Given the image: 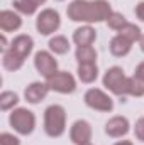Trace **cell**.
<instances>
[{
    "label": "cell",
    "mask_w": 144,
    "mask_h": 145,
    "mask_svg": "<svg viewBox=\"0 0 144 145\" xmlns=\"http://www.w3.org/2000/svg\"><path fill=\"white\" fill-rule=\"evenodd\" d=\"M31 2H32L34 5H37V7H39V5H42V3H44L46 0H31Z\"/></svg>",
    "instance_id": "f1b7e54d"
},
{
    "label": "cell",
    "mask_w": 144,
    "mask_h": 145,
    "mask_svg": "<svg viewBox=\"0 0 144 145\" xmlns=\"http://www.w3.org/2000/svg\"><path fill=\"white\" fill-rule=\"evenodd\" d=\"M49 89H54L58 93H73L76 89V81L70 72L66 71H56L53 76H49L46 79Z\"/></svg>",
    "instance_id": "5b68a950"
},
{
    "label": "cell",
    "mask_w": 144,
    "mask_h": 145,
    "mask_svg": "<svg viewBox=\"0 0 144 145\" xmlns=\"http://www.w3.org/2000/svg\"><path fill=\"white\" fill-rule=\"evenodd\" d=\"M48 91H49L48 83H32V84H29V86L26 88V100H27L29 103L36 105V103L42 101V100L46 98Z\"/></svg>",
    "instance_id": "8fae6325"
},
{
    "label": "cell",
    "mask_w": 144,
    "mask_h": 145,
    "mask_svg": "<svg viewBox=\"0 0 144 145\" xmlns=\"http://www.w3.org/2000/svg\"><path fill=\"white\" fill-rule=\"evenodd\" d=\"M97 39V32L90 27V25H85V27H78L73 34V40L75 44L80 47V46H92Z\"/></svg>",
    "instance_id": "4fadbf2b"
},
{
    "label": "cell",
    "mask_w": 144,
    "mask_h": 145,
    "mask_svg": "<svg viewBox=\"0 0 144 145\" xmlns=\"http://www.w3.org/2000/svg\"><path fill=\"white\" fill-rule=\"evenodd\" d=\"M85 103L90 108L98 110V111H112L114 110L112 98L107 96L102 89H97V88H92L85 93Z\"/></svg>",
    "instance_id": "52a82bcc"
},
{
    "label": "cell",
    "mask_w": 144,
    "mask_h": 145,
    "mask_svg": "<svg viewBox=\"0 0 144 145\" xmlns=\"http://www.w3.org/2000/svg\"><path fill=\"white\" fill-rule=\"evenodd\" d=\"M98 76L97 64H80L78 66V78L83 83H93Z\"/></svg>",
    "instance_id": "e0dca14e"
},
{
    "label": "cell",
    "mask_w": 144,
    "mask_h": 145,
    "mask_svg": "<svg viewBox=\"0 0 144 145\" xmlns=\"http://www.w3.org/2000/svg\"><path fill=\"white\" fill-rule=\"evenodd\" d=\"M17 101H19V96H17L15 93H12V91H3L2 96H0V108L9 110L10 106L17 105Z\"/></svg>",
    "instance_id": "603a6c76"
},
{
    "label": "cell",
    "mask_w": 144,
    "mask_h": 145,
    "mask_svg": "<svg viewBox=\"0 0 144 145\" xmlns=\"http://www.w3.org/2000/svg\"><path fill=\"white\" fill-rule=\"evenodd\" d=\"M104 86L117 96L129 95V78L124 74V69L119 66L110 68L104 76Z\"/></svg>",
    "instance_id": "3957f363"
},
{
    "label": "cell",
    "mask_w": 144,
    "mask_h": 145,
    "mask_svg": "<svg viewBox=\"0 0 144 145\" xmlns=\"http://www.w3.org/2000/svg\"><path fill=\"white\" fill-rule=\"evenodd\" d=\"M19 138L10 135V133H2L0 135V145H19Z\"/></svg>",
    "instance_id": "d4e9b609"
},
{
    "label": "cell",
    "mask_w": 144,
    "mask_h": 145,
    "mask_svg": "<svg viewBox=\"0 0 144 145\" xmlns=\"http://www.w3.org/2000/svg\"><path fill=\"white\" fill-rule=\"evenodd\" d=\"M22 25V20L17 14L10 12V10H3L0 14V27L5 31V32H10V31H17L19 27Z\"/></svg>",
    "instance_id": "9a60e30c"
},
{
    "label": "cell",
    "mask_w": 144,
    "mask_h": 145,
    "mask_svg": "<svg viewBox=\"0 0 144 145\" xmlns=\"http://www.w3.org/2000/svg\"><path fill=\"white\" fill-rule=\"evenodd\" d=\"M131 47H132V42L129 39H126L124 36H120V34L110 40V52L114 56H117V57H122V56L129 54Z\"/></svg>",
    "instance_id": "5bb4252c"
},
{
    "label": "cell",
    "mask_w": 144,
    "mask_h": 145,
    "mask_svg": "<svg viewBox=\"0 0 144 145\" xmlns=\"http://www.w3.org/2000/svg\"><path fill=\"white\" fill-rule=\"evenodd\" d=\"M107 24H108L110 29H114V31H120V29L127 24V20H126V17H124L122 14H119V12H112L110 17L107 19Z\"/></svg>",
    "instance_id": "44dd1931"
},
{
    "label": "cell",
    "mask_w": 144,
    "mask_h": 145,
    "mask_svg": "<svg viewBox=\"0 0 144 145\" xmlns=\"http://www.w3.org/2000/svg\"><path fill=\"white\" fill-rule=\"evenodd\" d=\"M49 49L56 54H66L70 51V42L65 36H56L49 40Z\"/></svg>",
    "instance_id": "ac0fdd59"
},
{
    "label": "cell",
    "mask_w": 144,
    "mask_h": 145,
    "mask_svg": "<svg viewBox=\"0 0 144 145\" xmlns=\"http://www.w3.org/2000/svg\"><path fill=\"white\" fill-rule=\"evenodd\" d=\"M66 12L75 22H102L112 14L107 0H75Z\"/></svg>",
    "instance_id": "6da1fadb"
},
{
    "label": "cell",
    "mask_w": 144,
    "mask_h": 145,
    "mask_svg": "<svg viewBox=\"0 0 144 145\" xmlns=\"http://www.w3.org/2000/svg\"><path fill=\"white\" fill-rule=\"evenodd\" d=\"M134 133H136V138H137L139 142H144V118H139V120L136 121Z\"/></svg>",
    "instance_id": "484cf974"
},
{
    "label": "cell",
    "mask_w": 144,
    "mask_h": 145,
    "mask_svg": "<svg viewBox=\"0 0 144 145\" xmlns=\"http://www.w3.org/2000/svg\"><path fill=\"white\" fill-rule=\"evenodd\" d=\"M136 15H137V19H141V20H144V2H141L137 7H136Z\"/></svg>",
    "instance_id": "4316f807"
},
{
    "label": "cell",
    "mask_w": 144,
    "mask_h": 145,
    "mask_svg": "<svg viewBox=\"0 0 144 145\" xmlns=\"http://www.w3.org/2000/svg\"><path fill=\"white\" fill-rule=\"evenodd\" d=\"M70 137H71V142L76 145H87L90 144V138H92V128H90V123L85 121V120H78L75 121L70 130Z\"/></svg>",
    "instance_id": "9c48e42d"
},
{
    "label": "cell",
    "mask_w": 144,
    "mask_h": 145,
    "mask_svg": "<svg viewBox=\"0 0 144 145\" xmlns=\"http://www.w3.org/2000/svg\"><path fill=\"white\" fill-rule=\"evenodd\" d=\"M127 132H129V121L124 116H114L105 125V133L108 137H114V138L124 137Z\"/></svg>",
    "instance_id": "30bf717a"
},
{
    "label": "cell",
    "mask_w": 144,
    "mask_h": 145,
    "mask_svg": "<svg viewBox=\"0 0 144 145\" xmlns=\"http://www.w3.org/2000/svg\"><path fill=\"white\" fill-rule=\"evenodd\" d=\"M136 78H139V79H144V63H141L137 68H136V74H134Z\"/></svg>",
    "instance_id": "83f0119b"
},
{
    "label": "cell",
    "mask_w": 144,
    "mask_h": 145,
    "mask_svg": "<svg viewBox=\"0 0 144 145\" xmlns=\"http://www.w3.org/2000/svg\"><path fill=\"white\" fill-rule=\"evenodd\" d=\"M115 145H132V142H127V140H122V142H117Z\"/></svg>",
    "instance_id": "f546056e"
},
{
    "label": "cell",
    "mask_w": 144,
    "mask_h": 145,
    "mask_svg": "<svg viewBox=\"0 0 144 145\" xmlns=\"http://www.w3.org/2000/svg\"><path fill=\"white\" fill-rule=\"evenodd\" d=\"M139 42H141V49H143V52H144V36L141 37V40H139Z\"/></svg>",
    "instance_id": "4dcf8cb0"
},
{
    "label": "cell",
    "mask_w": 144,
    "mask_h": 145,
    "mask_svg": "<svg viewBox=\"0 0 144 145\" xmlns=\"http://www.w3.org/2000/svg\"><path fill=\"white\" fill-rule=\"evenodd\" d=\"M32 46H34V42H32V39H31L29 36H17L15 39H14V42H12L10 51H12L14 54H17L19 57L26 59V57L31 54Z\"/></svg>",
    "instance_id": "7c38bea8"
},
{
    "label": "cell",
    "mask_w": 144,
    "mask_h": 145,
    "mask_svg": "<svg viewBox=\"0 0 144 145\" xmlns=\"http://www.w3.org/2000/svg\"><path fill=\"white\" fill-rule=\"evenodd\" d=\"M119 34L120 36H124L126 39H129L131 42H136V40H141V37H143V34H141V29L137 27V25H134V24H126L120 31H119Z\"/></svg>",
    "instance_id": "d6986e66"
},
{
    "label": "cell",
    "mask_w": 144,
    "mask_h": 145,
    "mask_svg": "<svg viewBox=\"0 0 144 145\" xmlns=\"http://www.w3.org/2000/svg\"><path fill=\"white\" fill-rule=\"evenodd\" d=\"M34 64H36L37 71L41 72L46 79H48L49 76H53V74L56 72V68H58L56 59H54L49 52H46V51H39V52H37L36 57H34Z\"/></svg>",
    "instance_id": "ba28073f"
},
{
    "label": "cell",
    "mask_w": 144,
    "mask_h": 145,
    "mask_svg": "<svg viewBox=\"0 0 144 145\" xmlns=\"http://www.w3.org/2000/svg\"><path fill=\"white\" fill-rule=\"evenodd\" d=\"M22 63H24V59L19 57L17 54H14L12 51H9V52L3 54V66H5V69H9V71H17V69L22 66Z\"/></svg>",
    "instance_id": "ffe728a7"
},
{
    "label": "cell",
    "mask_w": 144,
    "mask_h": 145,
    "mask_svg": "<svg viewBox=\"0 0 144 145\" xmlns=\"http://www.w3.org/2000/svg\"><path fill=\"white\" fill-rule=\"evenodd\" d=\"M10 125L14 127L15 132L22 133V135H29L36 127V116L29 110L19 108L10 113Z\"/></svg>",
    "instance_id": "277c9868"
},
{
    "label": "cell",
    "mask_w": 144,
    "mask_h": 145,
    "mask_svg": "<svg viewBox=\"0 0 144 145\" xmlns=\"http://www.w3.org/2000/svg\"><path fill=\"white\" fill-rule=\"evenodd\" d=\"M87 145H90V144H87Z\"/></svg>",
    "instance_id": "1f68e13d"
},
{
    "label": "cell",
    "mask_w": 144,
    "mask_h": 145,
    "mask_svg": "<svg viewBox=\"0 0 144 145\" xmlns=\"http://www.w3.org/2000/svg\"><path fill=\"white\" fill-rule=\"evenodd\" d=\"M59 24H61V20H59V14H58L56 10H53V8H46V10H42V12L39 14L37 20H36L37 31H39L42 36H49V34L56 32V31L59 29Z\"/></svg>",
    "instance_id": "8992f818"
},
{
    "label": "cell",
    "mask_w": 144,
    "mask_h": 145,
    "mask_svg": "<svg viewBox=\"0 0 144 145\" xmlns=\"http://www.w3.org/2000/svg\"><path fill=\"white\" fill-rule=\"evenodd\" d=\"M14 5H15V8L17 10H20L22 14H27V15H31V14H34L37 8V5H34L31 0H15L14 2Z\"/></svg>",
    "instance_id": "cb8c5ba5"
},
{
    "label": "cell",
    "mask_w": 144,
    "mask_h": 145,
    "mask_svg": "<svg viewBox=\"0 0 144 145\" xmlns=\"http://www.w3.org/2000/svg\"><path fill=\"white\" fill-rule=\"evenodd\" d=\"M76 61L78 64H95L97 51L92 46H80L76 49Z\"/></svg>",
    "instance_id": "2e32d148"
},
{
    "label": "cell",
    "mask_w": 144,
    "mask_h": 145,
    "mask_svg": "<svg viewBox=\"0 0 144 145\" xmlns=\"http://www.w3.org/2000/svg\"><path fill=\"white\" fill-rule=\"evenodd\" d=\"M129 95H132V96H143L144 95V79H139L136 76L129 78Z\"/></svg>",
    "instance_id": "7402d4cb"
},
{
    "label": "cell",
    "mask_w": 144,
    "mask_h": 145,
    "mask_svg": "<svg viewBox=\"0 0 144 145\" xmlns=\"http://www.w3.org/2000/svg\"><path fill=\"white\" fill-rule=\"evenodd\" d=\"M66 128V113L59 105H51L44 111V130L49 137H61Z\"/></svg>",
    "instance_id": "7a4b0ae2"
}]
</instances>
